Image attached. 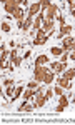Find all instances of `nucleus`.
<instances>
[{"label": "nucleus", "mask_w": 75, "mask_h": 125, "mask_svg": "<svg viewBox=\"0 0 75 125\" xmlns=\"http://www.w3.org/2000/svg\"><path fill=\"white\" fill-rule=\"evenodd\" d=\"M30 55H32V50H27V52H25V55H23V60H25V58H28Z\"/></svg>", "instance_id": "473e14b6"}, {"label": "nucleus", "mask_w": 75, "mask_h": 125, "mask_svg": "<svg viewBox=\"0 0 75 125\" xmlns=\"http://www.w3.org/2000/svg\"><path fill=\"white\" fill-rule=\"evenodd\" d=\"M74 39H75V37H74Z\"/></svg>", "instance_id": "e433bc0d"}, {"label": "nucleus", "mask_w": 75, "mask_h": 125, "mask_svg": "<svg viewBox=\"0 0 75 125\" xmlns=\"http://www.w3.org/2000/svg\"><path fill=\"white\" fill-rule=\"evenodd\" d=\"M22 60H23V57H15L13 60H12L13 67H19V65H22Z\"/></svg>", "instance_id": "393cba45"}, {"label": "nucleus", "mask_w": 75, "mask_h": 125, "mask_svg": "<svg viewBox=\"0 0 75 125\" xmlns=\"http://www.w3.org/2000/svg\"><path fill=\"white\" fill-rule=\"evenodd\" d=\"M19 7H20V2H17V0H9V2L3 3V9H5V12H7L9 15H13Z\"/></svg>", "instance_id": "f03ea898"}, {"label": "nucleus", "mask_w": 75, "mask_h": 125, "mask_svg": "<svg viewBox=\"0 0 75 125\" xmlns=\"http://www.w3.org/2000/svg\"><path fill=\"white\" fill-rule=\"evenodd\" d=\"M33 108H35V105H33V104H32V105H27V102H25V104H22V105L19 107L20 112H32Z\"/></svg>", "instance_id": "f3484780"}, {"label": "nucleus", "mask_w": 75, "mask_h": 125, "mask_svg": "<svg viewBox=\"0 0 75 125\" xmlns=\"http://www.w3.org/2000/svg\"><path fill=\"white\" fill-rule=\"evenodd\" d=\"M27 87H28V88H33V90H37V88H38V82L32 78V80L28 82V85H27Z\"/></svg>", "instance_id": "b1692460"}, {"label": "nucleus", "mask_w": 75, "mask_h": 125, "mask_svg": "<svg viewBox=\"0 0 75 125\" xmlns=\"http://www.w3.org/2000/svg\"><path fill=\"white\" fill-rule=\"evenodd\" d=\"M57 22L64 27V25H65V17H64V15H58V17H57Z\"/></svg>", "instance_id": "c85d7f7f"}, {"label": "nucleus", "mask_w": 75, "mask_h": 125, "mask_svg": "<svg viewBox=\"0 0 75 125\" xmlns=\"http://www.w3.org/2000/svg\"><path fill=\"white\" fill-rule=\"evenodd\" d=\"M22 94H23V85H19L17 88H15V94H13V97H12V100L15 102V100H17V98H19Z\"/></svg>", "instance_id": "a211bd4d"}, {"label": "nucleus", "mask_w": 75, "mask_h": 125, "mask_svg": "<svg viewBox=\"0 0 75 125\" xmlns=\"http://www.w3.org/2000/svg\"><path fill=\"white\" fill-rule=\"evenodd\" d=\"M55 112H64V107H62V105H57V108H55Z\"/></svg>", "instance_id": "72a5a7b5"}, {"label": "nucleus", "mask_w": 75, "mask_h": 125, "mask_svg": "<svg viewBox=\"0 0 75 125\" xmlns=\"http://www.w3.org/2000/svg\"><path fill=\"white\" fill-rule=\"evenodd\" d=\"M33 94H35V90H33V88H28V87H27V90H23V100L27 102L30 97H33Z\"/></svg>", "instance_id": "6ab92c4d"}, {"label": "nucleus", "mask_w": 75, "mask_h": 125, "mask_svg": "<svg viewBox=\"0 0 75 125\" xmlns=\"http://www.w3.org/2000/svg\"><path fill=\"white\" fill-rule=\"evenodd\" d=\"M45 63H48L47 55H38V57L35 58V65H45Z\"/></svg>", "instance_id": "4468645a"}, {"label": "nucleus", "mask_w": 75, "mask_h": 125, "mask_svg": "<svg viewBox=\"0 0 75 125\" xmlns=\"http://www.w3.org/2000/svg\"><path fill=\"white\" fill-rule=\"evenodd\" d=\"M50 67H52V70H54L55 73H64V72L67 70V65L64 63V62H52Z\"/></svg>", "instance_id": "0eeeda50"}, {"label": "nucleus", "mask_w": 75, "mask_h": 125, "mask_svg": "<svg viewBox=\"0 0 75 125\" xmlns=\"http://www.w3.org/2000/svg\"><path fill=\"white\" fill-rule=\"evenodd\" d=\"M54 94H55V95H58V97H60V95H62V94H64V88H62V87H60V85H57L55 88H54Z\"/></svg>", "instance_id": "a878e982"}, {"label": "nucleus", "mask_w": 75, "mask_h": 125, "mask_svg": "<svg viewBox=\"0 0 75 125\" xmlns=\"http://www.w3.org/2000/svg\"><path fill=\"white\" fill-rule=\"evenodd\" d=\"M52 95H54V88H45V97L48 98H52Z\"/></svg>", "instance_id": "cd10ccee"}, {"label": "nucleus", "mask_w": 75, "mask_h": 125, "mask_svg": "<svg viewBox=\"0 0 75 125\" xmlns=\"http://www.w3.org/2000/svg\"><path fill=\"white\" fill-rule=\"evenodd\" d=\"M50 52H52V55H55V57H62L65 50H64L62 47H52V50H50Z\"/></svg>", "instance_id": "dca6fc26"}, {"label": "nucleus", "mask_w": 75, "mask_h": 125, "mask_svg": "<svg viewBox=\"0 0 75 125\" xmlns=\"http://www.w3.org/2000/svg\"><path fill=\"white\" fill-rule=\"evenodd\" d=\"M15 57H19V53H17V50H12V52H10V62H12Z\"/></svg>", "instance_id": "7c9ffc66"}, {"label": "nucleus", "mask_w": 75, "mask_h": 125, "mask_svg": "<svg viewBox=\"0 0 75 125\" xmlns=\"http://www.w3.org/2000/svg\"><path fill=\"white\" fill-rule=\"evenodd\" d=\"M62 75H64L65 78H68V80H72V78H75V68H67Z\"/></svg>", "instance_id": "2eb2a0df"}, {"label": "nucleus", "mask_w": 75, "mask_h": 125, "mask_svg": "<svg viewBox=\"0 0 75 125\" xmlns=\"http://www.w3.org/2000/svg\"><path fill=\"white\" fill-rule=\"evenodd\" d=\"M62 48L65 52H74L75 50V39L74 37H64L62 39Z\"/></svg>", "instance_id": "20e7f679"}, {"label": "nucleus", "mask_w": 75, "mask_h": 125, "mask_svg": "<svg viewBox=\"0 0 75 125\" xmlns=\"http://www.w3.org/2000/svg\"><path fill=\"white\" fill-rule=\"evenodd\" d=\"M3 85H5V87L13 85V78H5V80H3Z\"/></svg>", "instance_id": "c756f323"}, {"label": "nucleus", "mask_w": 75, "mask_h": 125, "mask_svg": "<svg viewBox=\"0 0 75 125\" xmlns=\"http://www.w3.org/2000/svg\"><path fill=\"white\" fill-rule=\"evenodd\" d=\"M42 29H43V32H45V33H50V32H52V29H54V20L45 19V20H43V25H42Z\"/></svg>", "instance_id": "ddd939ff"}, {"label": "nucleus", "mask_w": 75, "mask_h": 125, "mask_svg": "<svg viewBox=\"0 0 75 125\" xmlns=\"http://www.w3.org/2000/svg\"><path fill=\"white\" fill-rule=\"evenodd\" d=\"M13 19L17 20V22H23V20L27 19V17H25V10L22 9V7H19V9H17V12L13 13Z\"/></svg>", "instance_id": "f8f14e48"}, {"label": "nucleus", "mask_w": 75, "mask_h": 125, "mask_svg": "<svg viewBox=\"0 0 75 125\" xmlns=\"http://www.w3.org/2000/svg\"><path fill=\"white\" fill-rule=\"evenodd\" d=\"M70 33H72V25H64V27H60V32H58L57 39H64L65 35H70Z\"/></svg>", "instance_id": "9b49d317"}, {"label": "nucleus", "mask_w": 75, "mask_h": 125, "mask_svg": "<svg viewBox=\"0 0 75 125\" xmlns=\"http://www.w3.org/2000/svg\"><path fill=\"white\" fill-rule=\"evenodd\" d=\"M48 73V70L45 65H35V70H33V80H37V82H43L45 80V75Z\"/></svg>", "instance_id": "f257e3e1"}, {"label": "nucleus", "mask_w": 75, "mask_h": 125, "mask_svg": "<svg viewBox=\"0 0 75 125\" xmlns=\"http://www.w3.org/2000/svg\"><path fill=\"white\" fill-rule=\"evenodd\" d=\"M17 27H19L20 30L32 29V27H33V17H28V15H27V19L23 20V22H17Z\"/></svg>", "instance_id": "423d86ee"}, {"label": "nucleus", "mask_w": 75, "mask_h": 125, "mask_svg": "<svg viewBox=\"0 0 75 125\" xmlns=\"http://www.w3.org/2000/svg\"><path fill=\"white\" fill-rule=\"evenodd\" d=\"M38 13H42V7H40V2H35V3H32L30 7H28V12H27V15L28 17H37Z\"/></svg>", "instance_id": "39448f33"}, {"label": "nucleus", "mask_w": 75, "mask_h": 125, "mask_svg": "<svg viewBox=\"0 0 75 125\" xmlns=\"http://www.w3.org/2000/svg\"><path fill=\"white\" fill-rule=\"evenodd\" d=\"M43 20H45V17H43V12H42V13H38L37 17L33 19V27H32V29H33V32H37V30L42 29V25H43Z\"/></svg>", "instance_id": "6e6552de"}, {"label": "nucleus", "mask_w": 75, "mask_h": 125, "mask_svg": "<svg viewBox=\"0 0 75 125\" xmlns=\"http://www.w3.org/2000/svg\"><path fill=\"white\" fill-rule=\"evenodd\" d=\"M2 32H10V23H7V22H2Z\"/></svg>", "instance_id": "bb28decb"}, {"label": "nucleus", "mask_w": 75, "mask_h": 125, "mask_svg": "<svg viewBox=\"0 0 75 125\" xmlns=\"http://www.w3.org/2000/svg\"><path fill=\"white\" fill-rule=\"evenodd\" d=\"M70 58H72V60H75V50L72 52V53H70Z\"/></svg>", "instance_id": "f704fd0d"}, {"label": "nucleus", "mask_w": 75, "mask_h": 125, "mask_svg": "<svg viewBox=\"0 0 75 125\" xmlns=\"http://www.w3.org/2000/svg\"><path fill=\"white\" fill-rule=\"evenodd\" d=\"M35 33H37V37L33 39V45H35V47H38V45H43V43H45V42L48 40V35L45 33V32H43V29L37 30Z\"/></svg>", "instance_id": "7ed1b4c3"}, {"label": "nucleus", "mask_w": 75, "mask_h": 125, "mask_svg": "<svg viewBox=\"0 0 75 125\" xmlns=\"http://www.w3.org/2000/svg\"><path fill=\"white\" fill-rule=\"evenodd\" d=\"M5 94H7L9 97H13V94H15V88H13V85L5 87Z\"/></svg>", "instance_id": "5701e85b"}, {"label": "nucleus", "mask_w": 75, "mask_h": 125, "mask_svg": "<svg viewBox=\"0 0 75 125\" xmlns=\"http://www.w3.org/2000/svg\"><path fill=\"white\" fill-rule=\"evenodd\" d=\"M58 105H62L64 108H65V107L68 105V97L62 94V95H60V98H58Z\"/></svg>", "instance_id": "aec40b11"}, {"label": "nucleus", "mask_w": 75, "mask_h": 125, "mask_svg": "<svg viewBox=\"0 0 75 125\" xmlns=\"http://www.w3.org/2000/svg\"><path fill=\"white\" fill-rule=\"evenodd\" d=\"M68 57H70V55H68V52H64V55H62V62L65 63L67 60H68Z\"/></svg>", "instance_id": "2f4dec72"}, {"label": "nucleus", "mask_w": 75, "mask_h": 125, "mask_svg": "<svg viewBox=\"0 0 75 125\" xmlns=\"http://www.w3.org/2000/svg\"><path fill=\"white\" fill-rule=\"evenodd\" d=\"M57 85H60L62 88H67V90H70V88H72V85H70V80H68V78H65L64 75L57 78Z\"/></svg>", "instance_id": "9d476101"}, {"label": "nucleus", "mask_w": 75, "mask_h": 125, "mask_svg": "<svg viewBox=\"0 0 75 125\" xmlns=\"http://www.w3.org/2000/svg\"><path fill=\"white\" fill-rule=\"evenodd\" d=\"M50 5H52V2H48V0H42V2H40V7H42V12H43V10H47L48 7H50Z\"/></svg>", "instance_id": "4be33fe9"}, {"label": "nucleus", "mask_w": 75, "mask_h": 125, "mask_svg": "<svg viewBox=\"0 0 75 125\" xmlns=\"http://www.w3.org/2000/svg\"><path fill=\"white\" fill-rule=\"evenodd\" d=\"M70 13H72V17H74V19H75V10H74V12H70Z\"/></svg>", "instance_id": "c9c22d12"}, {"label": "nucleus", "mask_w": 75, "mask_h": 125, "mask_svg": "<svg viewBox=\"0 0 75 125\" xmlns=\"http://www.w3.org/2000/svg\"><path fill=\"white\" fill-rule=\"evenodd\" d=\"M54 78H55V73H52V72H48L47 75H45V80H43V83H52L54 82Z\"/></svg>", "instance_id": "412c9836"}, {"label": "nucleus", "mask_w": 75, "mask_h": 125, "mask_svg": "<svg viewBox=\"0 0 75 125\" xmlns=\"http://www.w3.org/2000/svg\"><path fill=\"white\" fill-rule=\"evenodd\" d=\"M57 12H58V7H57L55 3H52V5L47 9V17H45V19L54 20V19H55V15H57Z\"/></svg>", "instance_id": "1a4fd4ad"}]
</instances>
